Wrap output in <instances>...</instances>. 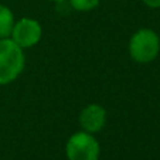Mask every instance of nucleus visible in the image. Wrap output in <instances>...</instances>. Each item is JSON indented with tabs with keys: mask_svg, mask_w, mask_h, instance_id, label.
<instances>
[{
	"mask_svg": "<svg viewBox=\"0 0 160 160\" xmlns=\"http://www.w3.org/2000/svg\"><path fill=\"white\" fill-rule=\"evenodd\" d=\"M142 2L152 9H160V0H142Z\"/></svg>",
	"mask_w": 160,
	"mask_h": 160,
	"instance_id": "obj_8",
	"label": "nucleus"
},
{
	"mask_svg": "<svg viewBox=\"0 0 160 160\" xmlns=\"http://www.w3.org/2000/svg\"><path fill=\"white\" fill-rule=\"evenodd\" d=\"M106 122V111L98 103H89L79 113V125L88 133H97L102 130Z\"/></svg>",
	"mask_w": 160,
	"mask_h": 160,
	"instance_id": "obj_5",
	"label": "nucleus"
},
{
	"mask_svg": "<svg viewBox=\"0 0 160 160\" xmlns=\"http://www.w3.org/2000/svg\"><path fill=\"white\" fill-rule=\"evenodd\" d=\"M14 16L13 12L4 4H0V38L10 37L14 26Z\"/></svg>",
	"mask_w": 160,
	"mask_h": 160,
	"instance_id": "obj_6",
	"label": "nucleus"
},
{
	"mask_svg": "<svg viewBox=\"0 0 160 160\" xmlns=\"http://www.w3.org/2000/svg\"><path fill=\"white\" fill-rule=\"evenodd\" d=\"M26 65L24 51L10 37L0 38V85L16 81Z\"/></svg>",
	"mask_w": 160,
	"mask_h": 160,
	"instance_id": "obj_1",
	"label": "nucleus"
},
{
	"mask_svg": "<svg viewBox=\"0 0 160 160\" xmlns=\"http://www.w3.org/2000/svg\"><path fill=\"white\" fill-rule=\"evenodd\" d=\"M160 52V37L152 28L138 30L129 41V54L133 61L148 64L156 60Z\"/></svg>",
	"mask_w": 160,
	"mask_h": 160,
	"instance_id": "obj_2",
	"label": "nucleus"
},
{
	"mask_svg": "<svg viewBox=\"0 0 160 160\" xmlns=\"http://www.w3.org/2000/svg\"><path fill=\"white\" fill-rule=\"evenodd\" d=\"M51 2H64V0H51Z\"/></svg>",
	"mask_w": 160,
	"mask_h": 160,
	"instance_id": "obj_9",
	"label": "nucleus"
},
{
	"mask_svg": "<svg viewBox=\"0 0 160 160\" xmlns=\"http://www.w3.org/2000/svg\"><path fill=\"white\" fill-rule=\"evenodd\" d=\"M65 154L68 160H98L101 146L92 133L85 130L71 136L65 145Z\"/></svg>",
	"mask_w": 160,
	"mask_h": 160,
	"instance_id": "obj_3",
	"label": "nucleus"
},
{
	"mask_svg": "<svg viewBox=\"0 0 160 160\" xmlns=\"http://www.w3.org/2000/svg\"><path fill=\"white\" fill-rule=\"evenodd\" d=\"M101 0H70V4L72 9L78 10V12H89V10L95 9L99 4Z\"/></svg>",
	"mask_w": 160,
	"mask_h": 160,
	"instance_id": "obj_7",
	"label": "nucleus"
},
{
	"mask_svg": "<svg viewBox=\"0 0 160 160\" xmlns=\"http://www.w3.org/2000/svg\"><path fill=\"white\" fill-rule=\"evenodd\" d=\"M41 36H42V28L38 21L30 17H24L14 23L10 38L18 47L24 50L36 45L41 40Z\"/></svg>",
	"mask_w": 160,
	"mask_h": 160,
	"instance_id": "obj_4",
	"label": "nucleus"
}]
</instances>
